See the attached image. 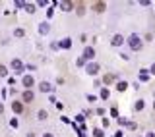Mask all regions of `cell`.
Here are the masks:
<instances>
[{
	"mask_svg": "<svg viewBox=\"0 0 155 137\" xmlns=\"http://www.w3.org/2000/svg\"><path fill=\"white\" fill-rule=\"evenodd\" d=\"M112 79H114V77H112V75H105V81H107V83H111Z\"/></svg>",
	"mask_w": 155,
	"mask_h": 137,
	"instance_id": "22",
	"label": "cell"
},
{
	"mask_svg": "<svg viewBox=\"0 0 155 137\" xmlns=\"http://www.w3.org/2000/svg\"><path fill=\"white\" fill-rule=\"evenodd\" d=\"M12 110H14L16 114H22V112H23V102H20V100H14V102H12Z\"/></svg>",
	"mask_w": 155,
	"mask_h": 137,
	"instance_id": "2",
	"label": "cell"
},
{
	"mask_svg": "<svg viewBox=\"0 0 155 137\" xmlns=\"http://www.w3.org/2000/svg\"><path fill=\"white\" fill-rule=\"evenodd\" d=\"M122 42H124V37H122V35H114V37H112V46H120Z\"/></svg>",
	"mask_w": 155,
	"mask_h": 137,
	"instance_id": "4",
	"label": "cell"
},
{
	"mask_svg": "<svg viewBox=\"0 0 155 137\" xmlns=\"http://www.w3.org/2000/svg\"><path fill=\"white\" fill-rule=\"evenodd\" d=\"M31 100H33V93L29 89H25L23 91V102H31Z\"/></svg>",
	"mask_w": 155,
	"mask_h": 137,
	"instance_id": "6",
	"label": "cell"
},
{
	"mask_svg": "<svg viewBox=\"0 0 155 137\" xmlns=\"http://www.w3.org/2000/svg\"><path fill=\"white\" fill-rule=\"evenodd\" d=\"M4 75H8V70H6V66L0 64V77H4Z\"/></svg>",
	"mask_w": 155,
	"mask_h": 137,
	"instance_id": "15",
	"label": "cell"
},
{
	"mask_svg": "<svg viewBox=\"0 0 155 137\" xmlns=\"http://www.w3.org/2000/svg\"><path fill=\"white\" fill-rule=\"evenodd\" d=\"M105 8H107V6H105V2H97V4H95V12H105Z\"/></svg>",
	"mask_w": 155,
	"mask_h": 137,
	"instance_id": "10",
	"label": "cell"
},
{
	"mask_svg": "<svg viewBox=\"0 0 155 137\" xmlns=\"http://www.w3.org/2000/svg\"><path fill=\"white\" fill-rule=\"evenodd\" d=\"M142 108H144V100H138L136 102V110H142Z\"/></svg>",
	"mask_w": 155,
	"mask_h": 137,
	"instance_id": "19",
	"label": "cell"
},
{
	"mask_svg": "<svg viewBox=\"0 0 155 137\" xmlns=\"http://www.w3.org/2000/svg\"><path fill=\"white\" fill-rule=\"evenodd\" d=\"M60 8H62V10H72V2H62Z\"/></svg>",
	"mask_w": 155,
	"mask_h": 137,
	"instance_id": "13",
	"label": "cell"
},
{
	"mask_svg": "<svg viewBox=\"0 0 155 137\" xmlns=\"http://www.w3.org/2000/svg\"><path fill=\"white\" fill-rule=\"evenodd\" d=\"M12 68H14V70H16V72H18V74H20V72H22V62H20V60H12Z\"/></svg>",
	"mask_w": 155,
	"mask_h": 137,
	"instance_id": "8",
	"label": "cell"
},
{
	"mask_svg": "<svg viewBox=\"0 0 155 137\" xmlns=\"http://www.w3.org/2000/svg\"><path fill=\"white\" fill-rule=\"evenodd\" d=\"M25 10L29 12V14H33V12H35V6H33V4H25Z\"/></svg>",
	"mask_w": 155,
	"mask_h": 137,
	"instance_id": "16",
	"label": "cell"
},
{
	"mask_svg": "<svg viewBox=\"0 0 155 137\" xmlns=\"http://www.w3.org/2000/svg\"><path fill=\"white\" fill-rule=\"evenodd\" d=\"M23 87H25V89L33 87V77H31V75H25V77H23Z\"/></svg>",
	"mask_w": 155,
	"mask_h": 137,
	"instance_id": "5",
	"label": "cell"
},
{
	"mask_svg": "<svg viewBox=\"0 0 155 137\" xmlns=\"http://www.w3.org/2000/svg\"><path fill=\"white\" fill-rule=\"evenodd\" d=\"M128 42H130V48H132V50H138V48L142 46V41H140L138 35H132V37L128 39Z\"/></svg>",
	"mask_w": 155,
	"mask_h": 137,
	"instance_id": "1",
	"label": "cell"
},
{
	"mask_svg": "<svg viewBox=\"0 0 155 137\" xmlns=\"http://www.w3.org/2000/svg\"><path fill=\"white\" fill-rule=\"evenodd\" d=\"M43 137H53V135H51V133H45V135Z\"/></svg>",
	"mask_w": 155,
	"mask_h": 137,
	"instance_id": "25",
	"label": "cell"
},
{
	"mask_svg": "<svg viewBox=\"0 0 155 137\" xmlns=\"http://www.w3.org/2000/svg\"><path fill=\"white\" fill-rule=\"evenodd\" d=\"M147 137H153V133H149V135H147Z\"/></svg>",
	"mask_w": 155,
	"mask_h": 137,
	"instance_id": "26",
	"label": "cell"
},
{
	"mask_svg": "<svg viewBox=\"0 0 155 137\" xmlns=\"http://www.w3.org/2000/svg\"><path fill=\"white\" fill-rule=\"evenodd\" d=\"M101 99H109V91H107V89L101 91Z\"/></svg>",
	"mask_w": 155,
	"mask_h": 137,
	"instance_id": "18",
	"label": "cell"
},
{
	"mask_svg": "<svg viewBox=\"0 0 155 137\" xmlns=\"http://www.w3.org/2000/svg\"><path fill=\"white\" fill-rule=\"evenodd\" d=\"M151 72H153V74H155V64H153V66H151Z\"/></svg>",
	"mask_w": 155,
	"mask_h": 137,
	"instance_id": "24",
	"label": "cell"
},
{
	"mask_svg": "<svg viewBox=\"0 0 155 137\" xmlns=\"http://www.w3.org/2000/svg\"><path fill=\"white\" fill-rule=\"evenodd\" d=\"M49 31V23H41V33H47Z\"/></svg>",
	"mask_w": 155,
	"mask_h": 137,
	"instance_id": "17",
	"label": "cell"
},
{
	"mask_svg": "<svg viewBox=\"0 0 155 137\" xmlns=\"http://www.w3.org/2000/svg\"><path fill=\"white\" fill-rule=\"evenodd\" d=\"M39 87H41V91H43V93H49V91H53V87H51V83H47V81H43V83L39 85Z\"/></svg>",
	"mask_w": 155,
	"mask_h": 137,
	"instance_id": "9",
	"label": "cell"
},
{
	"mask_svg": "<svg viewBox=\"0 0 155 137\" xmlns=\"http://www.w3.org/2000/svg\"><path fill=\"white\" fill-rule=\"evenodd\" d=\"M37 116H39V120H47V118H49V112H47V110H39Z\"/></svg>",
	"mask_w": 155,
	"mask_h": 137,
	"instance_id": "11",
	"label": "cell"
},
{
	"mask_svg": "<svg viewBox=\"0 0 155 137\" xmlns=\"http://www.w3.org/2000/svg\"><path fill=\"white\" fill-rule=\"evenodd\" d=\"M2 112H4V104H0V114H2Z\"/></svg>",
	"mask_w": 155,
	"mask_h": 137,
	"instance_id": "23",
	"label": "cell"
},
{
	"mask_svg": "<svg viewBox=\"0 0 155 137\" xmlns=\"http://www.w3.org/2000/svg\"><path fill=\"white\" fill-rule=\"evenodd\" d=\"M153 110H155V104H153Z\"/></svg>",
	"mask_w": 155,
	"mask_h": 137,
	"instance_id": "27",
	"label": "cell"
},
{
	"mask_svg": "<svg viewBox=\"0 0 155 137\" xmlns=\"http://www.w3.org/2000/svg\"><path fill=\"white\" fill-rule=\"evenodd\" d=\"M97 72H99V66H97V64H87V74L95 75Z\"/></svg>",
	"mask_w": 155,
	"mask_h": 137,
	"instance_id": "7",
	"label": "cell"
},
{
	"mask_svg": "<svg viewBox=\"0 0 155 137\" xmlns=\"http://www.w3.org/2000/svg\"><path fill=\"white\" fill-rule=\"evenodd\" d=\"M16 37H23V29H16Z\"/></svg>",
	"mask_w": 155,
	"mask_h": 137,
	"instance_id": "21",
	"label": "cell"
},
{
	"mask_svg": "<svg viewBox=\"0 0 155 137\" xmlns=\"http://www.w3.org/2000/svg\"><path fill=\"white\" fill-rule=\"evenodd\" d=\"M60 44H62L64 48H70V46H72V41H70V39H64V41L60 42Z\"/></svg>",
	"mask_w": 155,
	"mask_h": 137,
	"instance_id": "14",
	"label": "cell"
},
{
	"mask_svg": "<svg viewBox=\"0 0 155 137\" xmlns=\"http://www.w3.org/2000/svg\"><path fill=\"white\" fill-rule=\"evenodd\" d=\"M93 135H95V137H103V131H101V129H95Z\"/></svg>",
	"mask_w": 155,
	"mask_h": 137,
	"instance_id": "20",
	"label": "cell"
},
{
	"mask_svg": "<svg viewBox=\"0 0 155 137\" xmlns=\"http://www.w3.org/2000/svg\"><path fill=\"white\" fill-rule=\"evenodd\" d=\"M83 58H85V60H93V58H95V50H93L91 46H87V48L83 50Z\"/></svg>",
	"mask_w": 155,
	"mask_h": 137,
	"instance_id": "3",
	"label": "cell"
},
{
	"mask_svg": "<svg viewBox=\"0 0 155 137\" xmlns=\"http://www.w3.org/2000/svg\"><path fill=\"white\" fill-rule=\"evenodd\" d=\"M126 87H128V83H126V81H120V83L116 85V89H118V91H126Z\"/></svg>",
	"mask_w": 155,
	"mask_h": 137,
	"instance_id": "12",
	"label": "cell"
}]
</instances>
